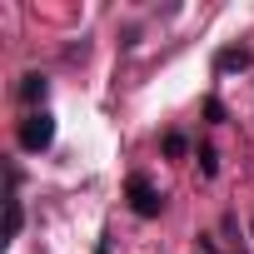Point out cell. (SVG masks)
Segmentation results:
<instances>
[{"instance_id": "1", "label": "cell", "mask_w": 254, "mask_h": 254, "mask_svg": "<svg viewBox=\"0 0 254 254\" xmlns=\"http://www.w3.org/2000/svg\"><path fill=\"white\" fill-rule=\"evenodd\" d=\"M15 140H20V150H30V155L50 150V145H55V115H50V110H30V115L20 120Z\"/></svg>"}, {"instance_id": "2", "label": "cell", "mask_w": 254, "mask_h": 254, "mask_svg": "<svg viewBox=\"0 0 254 254\" xmlns=\"http://www.w3.org/2000/svg\"><path fill=\"white\" fill-rule=\"evenodd\" d=\"M125 194H130V209H135L140 219H155V214L165 209V194L150 185V175H130V180H125Z\"/></svg>"}, {"instance_id": "3", "label": "cell", "mask_w": 254, "mask_h": 254, "mask_svg": "<svg viewBox=\"0 0 254 254\" xmlns=\"http://www.w3.org/2000/svg\"><path fill=\"white\" fill-rule=\"evenodd\" d=\"M20 170H10V194H5V239H15L20 234V224H25V209H20Z\"/></svg>"}, {"instance_id": "4", "label": "cell", "mask_w": 254, "mask_h": 254, "mask_svg": "<svg viewBox=\"0 0 254 254\" xmlns=\"http://www.w3.org/2000/svg\"><path fill=\"white\" fill-rule=\"evenodd\" d=\"M249 60H254V55H249L244 45H229V50H219V55H214V75H234V70H249Z\"/></svg>"}, {"instance_id": "5", "label": "cell", "mask_w": 254, "mask_h": 254, "mask_svg": "<svg viewBox=\"0 0 254 254\" xmlns=\"http://www.w3.org/2000/svg\"><path fill=\"white\" fill-rule=\"evenodd\" d=\"M20 100L45 110V100H50V80H45V75H25V80H20Z\"/></svg>"}, {"instance_id": "6", "label": "cell", "mask_w": 254, "mask_h": 254, "mask_svg": "<svg viewBox=\"0 0 254 254\" xmlns=\"http://www.w3.org/2000/svg\"><path fill=\"white\" fill-rule=\"evenodd\" d=\"M185 150H190V140H185L180 130H170V135H165V155H185Z\"/></svg>"}, {"instance_id": "7", "label": "cell", "mask_w": 254, "mask_h": 254, "mask_svg": "<svg viewBox=\"0 0 254 254\" xmlns=\"http://www.w3.org/2000/svg\"><path fill=\"white\" fill-rule=\"evenodd\" d=\"M204 115H209V125H224V105H219V100H214V95H209V100H204Z\"/></svg>"}, {"instance_id": "8", "label": "cell", "mask_w": 254, "mask_h": 254, "mask_svg": "<svg viewBox=\"0 0 254 254\" xmlns=\"http://www.w3.org/2000/svg\"><path fill=\"white\" fill-rule=\"evenodd\" d=\"M199 170H204V175H219V155H214V150H199Z\"/></svg>"}, {"instance_id": "9", "label": "cell", "mask_w": 254, "mask_h": 254, "mask_svg": "<svg viewBox=\"0 0 254 254\" xmlns=\"http://www.w3.org/2000/svg\"><path fill=\"white\" fill-rule=\"evenodd\" d=\"M95 254H110V239H100V244H95Z\"/></svg>"}]
</instances>
